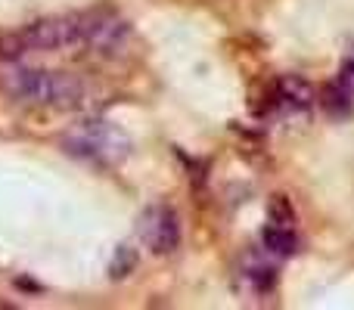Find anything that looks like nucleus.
Listing matches in <instances>:
<instances>
[{
	"instance_id": "0eeeda50",
	"label": "nucleus",
	"mask_w": 354,
	"mask_h": 310,
	"mask_svg": "<svg viewBox=\"0 0 354 310\" xmlns=\"http://www.w3.org/2000/svg\"><path fill=\"white\" fill-rule=\"evenodd\" d=\"M245 280L255 286V292L258 295H264V292H270L274 289V282H277V273L270 267H264V264H252L249 270H245Z\"/></svg>"
},
{
	"instance_id": "f03ea898",
	"label": "nucleus",
	"mask_w": 354,
	"mask_h": 310,
	"mask_svg": "<svg viewBox=\"0 0 354 310\" xmlns=\"http://www.w3.org/2000/svg\"><path fill=\"white\" fill-rule=\"evenodd\" d=\"M3 90L16 103L37 106V109H81L91 97V87L81 78L47 68H12L3 78Z\"/></svg>"
},
{
	"instance_id": "20e7f679",
	"label": "nucleus",
	"mask_w": 354,
	"mask_h": 310,
	"mask_svg": "<svg viewBox=\"0 0 354 310\" xmlns=\"http://www.w3.org/2000/svg\"><path fill=\"white\" fill-rule=\"evenodd\" d=\"M140 239L149 245V251L156 255H165V251H174L177 242H180V226H177V214L165 205L149 208L140 217Z\"/></svg>"
},
{
	"instance_id": "423d86ee",
	"label": "nucleus",
	"mask_w": 354,
	"mask_h": 310,
	"mask_svg": "<svg viewBox=\"0 0 354 310\" xmlns=\"http://www.w3.org/2000/svg\"><path fill=\"white\" fill-rule=\"evenodd\" d=\"M277 97H280L286 106L305 109V106H311L314 93H311V87H308L301 78H283L280 84H277Z\"/></svg>"
},
{
	"instance_id": "39448f33",
	"label": "nucleus",
	"mask_w": 354,
	"mask_h": 310,
	"mask_svg": "<svg viewBox=\"0 0 354 310\" xmlns=\"http://www.w3.org/2000/svg\"><path fill=\"white\" fill-rule=\"evenodd\" d=\"M261 242H264V249L270 251V255H277V258H289L295 251V233L289 230V226H264V233H261Z\"/></svg>"
},
{
	"instance_id": "f257e3e1",
	"label": "nucleus",
	"mask_w": 354,
	"mask_h": 310,
	"mask_svg": "<svg viewBox=\"0 0 354 310\" xmlns=\"http://www.w3.org/2000/svg\"><path fill=\"white\" fill-rule=\"evenodd\" d=\"M128 37V25L112 10H81L66 16H50L28 22L0 37V59H25V56L66 53V50H93L112 53Z\"/></svg>"
},
{
	"instance_id": "7ed1b4c3",
	"label": "nucleus",
	"mask_w": 354,
	"mask_h": 310,
	"mask_svg": "<svg viewBox=\"0 0 354 310\" xmlns=\"http://www.w3.org/2000/svg\"><path fill=\"white\" fill-rule=\"evenodd\" d=\"M66 143L72 153L100 158V162H118V158H124V153H128V140L103 122H91L84 128H78L75 134H68Z\"/></svg>"
}]
</instances>
